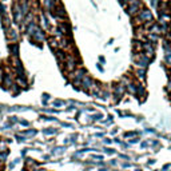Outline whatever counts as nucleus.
<instances>
[{"instance_id":"1","label":"nucleus","mask_w":171,"mask_h":171,"mask_svg":"<svg viewBox=\"0 0 171 171\" xmlns=\"http://www.w3.org/2000/svg\"><path fill=\"white\" fill-rule=\"evenodd\" d=\"M151 18H152V16H151V14L147 10L142 11V19H147V20H150Z\"/></svg>"}]
</instances>
